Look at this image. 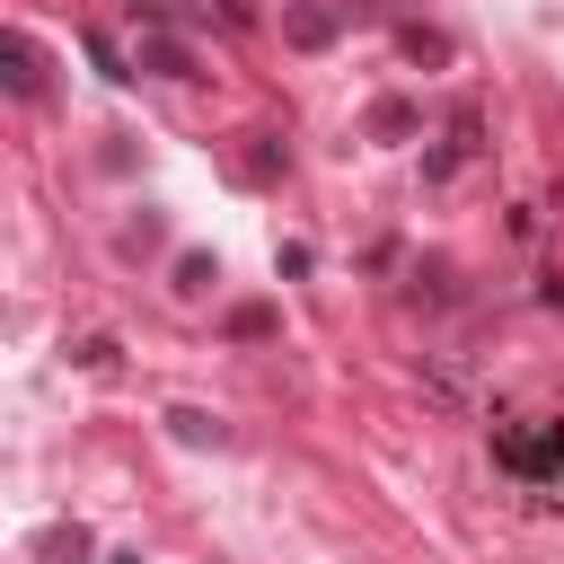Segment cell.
Here are the masks:
<instances>
[{
  "mask_svg": "<svg viewBox=\"0 0 564 564\" xmlns=\"http://www.w3.org/2000/svg\"><path fill=\"white\" fill-rule=\"evenodd\" d=\"M494 458L511 476H564V423H546V432H494Z\"/></svg>",
  "mask_w": 564,
  "mask_h": 564,
  "instance_id": "6da1fadb",
  "label": "cell"
},
{
  "mask_svg": "<svg viewBox=\"0 0 564 564\" xmlns=\"http://www.w3.org/2000/svg\"><path fill=\"white\" fill-rule=\"evenodd\" d=\"M167 432H176V441H194V449H203V441H212V449L229 441V432H220V414H203V405H167Z\"/></svg>",
  "mask_w": 564,
  "mask_h": 564,
  "instance_id": "7a4b0ae2",
  "label": "cell"
},
{
  "mask_svg": "<svg viewBox=\"0 0 564 564\" xmlns=\"http://www.w3.org/2000/svg\"><path fill=\"white\" fill-rule=\"evenodd\" d=\"M35 555H44V564H88V529H79V520H62V529H44V538H35Z\"/></svg>",
  "mask_w": 564,
  "mask_h": 564,
  "instance_id": "3957f363",
  "label": "cell"
},
{
  "mask_svg": "<svg viewBox=\"0 0 564 564\" xmlns=\"http://www.w3.org/2000/svg\"><path fill=\"white\" fill-rule=\"evenodd\" d=\"M282 26H291V44H308V53H317V44H335V9H291Z\"/></svg>",
  "mask_w": 564,
  "mask_h": 564,
  "instance_id": "277c9868",
  "label": "cell"
},
{
  "mask_svg": "<svg viewBox=\"0 0 564 564\" xmlns=\"http://www.w3.org/2000/svg\"><path fill=\"white\" fill-rule=\"evenodd\" d=\"M35 79H44V70H35V44H26V35H9V88H18V97H35Z\"/></svg>",
  "mask_w": 564,
  "mask_h": 564,
  "instance_id": "5b68a950",
  "label": "cell"
},
{
  "mask_svg": "<svg viewBox=\"0 0 564 564\" xmlns=\"http://www.w3.org/2000/svg\"><path fill=\"white\" fill-rule=\"evenodd\" d=\"M370 132H379V141H397V132H414V106H405V97H388V106H370Z\"/></svg>",
  "mask_w": 564,
  "mask_h": 564,
  "instance_id": "8992f818",
  "label": "cell"
},
{
  "mask_svg": "<svg viewBox=\"0 0 564 564\" xmlns=\"http://www.w3.org/2000/svg\"><path fill=\"white\" fill-rule=\"evenodd\" d=\"M405 53H414V62H449V35H432V26H405Z\"/></svg>",
  "mask_w": 564,
  "mask_h": 564,
  "instance_id": "52a82bcc",
  "label": "cell"
},
{
  "mask_svg": "<svg viewBox=\"0 0 564 564\" xmlns=\"http://www.w3.org/2000/svg\"><path fill=\"white\" fill-rule=\"evenodd\" d=\"M229 335H238V344H256V335H273V308H229Z\"/></svg>",
  "mask_w": 564,
  "mask_h": 564,
  "instance_id": "ba28073f",
  "label": "cell"
}]
</instances>
